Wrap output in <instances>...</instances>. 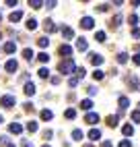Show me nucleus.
<instances>
[{
	"label": "nucleus",
	"instance_id": "nucleus-22",
	"mask_svg": "<svg viewBox=\"0 0 140 147\" xmlns=\"http://www.w3.org/2000/svg\"><path fill=\"white\" fill-rule=\"evenodd\" d=\"M83 139V131L81 129H74L72 131V141H81Z\"/></svg>",
	"mask_w": 140,
	"mask_h": 147
},
{
	"label": "nucleus",
	"instance_id": "nucleus-37",
	"mask_svg": "<svg viewBox=\"0 0 140 147\" xmlns=\"http://www.w3.org/2000/svg\"><path fill=\"white\" fill-rule=\"evenodd\" d=\"M87 93H89V95H95V93H97V87H95V85H89V87H87Z\"/></svg>",
	"mask_w": 140,
	"mask_h": 147
},
{
	"label": "nucleus",
	"instance_id": "nucleus-10",
	"mask_svg": "<svg viewBox=\"0 0 140 147\" xmlns=\"http://www.w3.org/2000/svg\"><path fill=\"white\" fill-rule=\"evenodd\" d=\"M2 50H4L6 54H15V50H17V44H15V42H6Z\"/></svg>",
	"mask_w": 140,
	"mask_h": 147
},
{
	"label": "nucleus",
	"instance_id": "nucleus-21",
	"mask_svg": "<svg viewBox=\"0 0 140 147\" xmlns=\"http://www.w3.org/2000/svg\"><path fill=\"white\" fill-rule=\"evenodd\" d=\"M93 106H95V104H93L91 100H83V102H81V108H83V110H87V112H89V110H91V108H93Z\"/></svg>",
	"mask_w": 140,
	"mask_h": 147
},
{
	"label": "nucleus",
	"instance_id": "nucleus-29",
	"mask_svg": "<svg viewBox=\"0 0 140 147\" xmlns=\"http://www.w3.org/2000/svg\"><path fill=\"white\" fill-rule=\"evenodd\" d=\"M37 44H39V48H47L49 46V40H47V37H39Z\"/></svg>",
	"mask_w": 140,
	"mask_h": 147
},
{
	"label": "nucleus",
	"instance_id": "nucleus-24",
	"mask_svg": "<svg viewBox=\"0 0 140 147\" xmlns=\"http://www.w3.org/2000/svg\"><path fill=\"white\" fill-rule=\"evenodd\" d=\"M95 40H97V42H101V44H103V42L107 40V35H105V31H97V33H95Z\"/></svg>",
	"mask_w": 140,
	"mask_h": 147
},
{
	"label": "nucleus",
	"instance_id": "nucleus-7",
	"mask_svg": "<svg viewBox=\"0 0 140 147\" xmlns=\"http://www.w3.org/2000/svg\"><path fill=\"white\" fill-rule=\"evenodd\" d=\"M8 131H11L13 135H19V133H23V126L19 122H11V124H8Z\"/></svg>",
	"mask_w": 140,
	"mask_h": 147
},
{
	"label": "nucleus",
	"instance_id": "nucleus-8",
	"mask_svg": "<svg viewBox=\"0 0 140 147\" xmlns=\"http://www.w3.org/2000/svg\"><path fill=\"white\" fill-rule=\"evenodd\" d=\"M85 120H87L89 124H97V122H99V116H97L95 112H87V116H85Z\"/></svg>",
	"mask_w": 140,
	"mask_h": 147
},
{
	"label": "nucleus",
	"instance_id": "nucleus-28",
	"mask_svg": "<svg viewBox=\"0 0 140 147\" xmlns=\"http://www.w3.org/2000/svg\"><path fill=\"white\" fill-rule=\"evenodd\" d=\"M35 27H37V21H35V19H27V29H29V31H33Z\"/></svg>",
	"mask_w": 140,
	"mask_h": 147
},
{
	"label": "nucleus",
	"instance_id": "nucleus-51",
	"mask_svg": "<svg viewBox=\"0 0 140 147\" xmlns=\"http://www.w3.org/2000/svg\"><path fill=\"white\" fill-rule=\"evenodd\" d=\"M43 147H49V145H43Z\"/></svg>",
	"mask_w": 140,
	"mask_h": 147
},
{
	"label": "nucleus",
	"instance_id": "nucleus-38",
	"mask_svg": "<svg viewBox=\"0 0 140 147\" xmlns=\"http://www.w3.org/2000/svg\"><path fill=\"white\" fill-rule=\"evenodd\" d=\"M76 83H78V77H70V79H68V85L70 87H76Z\"/></svg>",
	"mask_w": 140,
	"mask_h": 147
},
{
	"label": "nucleus",
	"instance_id": "nucleus-16",
	"mask_svg": "<svg viewBox=\"0 0 140 147\" xmlns=\"http://www.w3.org/2000/svg\"><path fill=\"white\" fill-rule=\"evenodd\" d=\"M101 62H103V56H101V54H91V64L99 66Z\"/></svg>",
	"mask_w": 140,
	"mask_h": 147
},
{
	"label": "nucleus",
	"instance_id": "nucleus-40",
	"mask_svg": "<svg viewBox=\"0 0 140 147\" xmlns=\"http://www.w3.org/2000/svg\"><path fill=\"white\" fill-rule=\"evenodd\" d=\"M117 147H132V143H130L128 139H122V141H119V145Z\"/></svg>",
	"mask_w": 140,
	"mask_h": 147
},
{
	"label": "nucleus",
	"instance_id": "nucleus-20",
	"mask_svg": "<svg viewBox=\"0 0 140 147\" xmlns=\"http://www.w3.org/2000/svg\"><path fill=\"white\" fill-rule=\"evenodd\" d=\"M23 91H25L27 95H33V93H35V85H33V83H25V89H23Z\"/></svg>",
	"mask_w": 140,
	"mask_h": 147
},
{
	"label": "nucleus",
	"instance_id": "nucleus-53",
	"mask_svg": "<svg viewBox=\"0 0 140 147\" xmlns=\"http://www.w3.org/2000/svg\"><path fill=\"white\" fill-rule=\"evenodd\" d=\"M0 37H2V33H0Z\"/></svg>",
	"mask_w": 140,
	"mask_h": 147
},
{
	"label": "nucleus",
	"instance_id": "nucleus-43",
	"mask_svg": "<svg viewBox=\"0 0 140 147\" xmlns=\"http://www.w3.org/2000/svg\"><path fill=\"white\" fill-rule=\"evenodd\" d=\"M45 6H47V8H56L58 2H56V0H49V2H45Z\"/></svg>",
	"mask_w": 140,
	"mask_h": 147
},
{
	"label": "nucleus",
	"instance_id": "nucleus-41",
	"mask_svg": "<svg viewBox=\"0 0 140 147\" xmlns=\"http://www.w3.org/2000/svg\"><path fill=\"white\" fill-rule=\"evenodd\" d=\"M132 62H134V64H136V66H140V52H138V54H134V56H132Z\"/></svg>",
	"mask_w": 140,
	"mask_h": 147
},
{
	"label": "nucleus",
	"instance_id": "nucleus-44",
	"mask_svg": "<svg viewBox=\"0 0 140 147\" xmlns=\"http://www.w3.org/2000/svg\"><path fill=\"white\" fill-rule=\"evenodd\" d=\"M76 77H78V79H83V77H85V68H76Z\"/></svg>",
	"mask_w": 140,
	"mask_h": 147
},
{
	"label": "nucleus",
	"instance_id": "nucleus-25",
	"mask_svg": "<svg viewBox=\"0 0 140 147\" xmlns=\"http://www.w3.org/2000/svg\"><path fill=\"white\" fill-rule=\"evenodd\" d=\"M117 62H119V64H126V62H128V54H126V52H119V54H117Z\"/></svg>",
	"mask_w": 140,
	"mask_h": 147
},
{
	"label": "nucleus",
	"instance_id": "nucleus-36",
	"mask_svg": "<svg viewBox=\"0 0 140 147\" xmlns=\"http://www.w3.org/2000/svg\"><path fill=\"white\" fill-rule=\"evenodd\" d=\"M119 21H122V15L113 17V19H111V27H117V25H119Z\"/></svg>",
	"mask_w": 140,
	"mask_h": 147
},
{
	"label": "nucleus",
	"instance_id": "nucleus-33",
	"mask_svg": "<svg viewBox=\"0 0 140 147\" xmlns=\"http://www.w3.org/2000/svg\"><path fill=\"white\" fill-rule=\"evenodd\" d=\"M130 118H132L134 122H140V110H134L132 114H130Z\"/></svg>",
	"mask_w": 140,
	"mask_h": 147
},
{
	"label": "nucleus",
	"instance_id": "nucleus-39",
	"mask_svg": "<svg viewBox=\"0 0 140 147\" xmlns=\"http://www.w3.org/2000/svg\"><path fill=\"white\" fill-rule=\"evenodd\" d=\"M39 60H41V62H47V60H49V54H47V52H41V54H39Z\"/></svg>",
	"mask_w": 140,
	"mask_h": 147
},
{
	"label": "nucleus",
	"instance_id": "nucleus-32",
	"mask_svg": "<svg viewBox=\"0 0 140 147\" xmlns=\"http://www.w3.org/2000/svg\"><path fill=\"white\" fill-rule=\"evenodd\" d=\"M128 21H130V25H134V27H136V25H138V15H136V13H134V15H130V17H128Z\"/></svg>",
	"mask_w": 140,
	"mask_h": 147
},
{
	"label": "nucleus",
	"instance_id": "nucleus-2",
	"mask_svg": "<svg viewBox=\"0 0 140 147\" xmlns=\"http://www.w3.org/2000/svg\"><path fill=\"white\" fill-rule=\"evenodd\" d=\"M126 83H128L130 89H134V91L140 89V79H138L136 75H128V77H126Z\"/></svg>",
	"mask_w": 140,
	"mask_h": 147
},
{
	"label": "nucleus",
	"instance_id": "nucleus-12",
	"mask_svg": "<svg viewBox=\"0 0 140 147\" xmlns=\"http://www.w3.org/2000/svg\"><path fill=\"white\" fill-rule=\"evenodd\" d=\"M128 106H130V100H128L126 95H122V97H119V114H122V112L126 110Z\"/></svg>",
	"mask_w": 140,
	"mask_h": 147
},
{
	"label": "nucleus",
	"instance_id": "nucleus-46",
	"mask_svg": "<svg viewBox=\"0 0 140 147\" xmlns=\"http://www.w3.org/2000/svg\"><path fill=\"white\" fill-rule=\"evenodd\" d=\"M52 135H54L52 131H43V137H45V139H52Z\"/></svg>",
	"mask_w": 140,
	"mask_h": 147
},
{
	"label": "nucleus",
	"instance_id": "nucleus-3",
	"mask_svg": "<svg viewBox=\"0 0 140 147\" xmlns=\"http://www.w3.org/2000/svg\"><path fill=\"white\" fill-rule=\"evenodd\" d=\"M15 95H2V97H0V106H2V108H13L15 106Z\"/></svg>",
	"mask_w": 140,
	"mask_h": 147
},
{
	"label": "nucleus",
	"instance_id": "nucleus-1",
	"mask_svg": "<svg viewBox=\"0 0 140 147\" xmlns=\"http://www.w3.org/2000/svg\"><path fill=\"white\" fill-rule=\"evenodd\" d=\"M58 71L60 73H64V75H70V73H74L76 71V66H74V60L72 58H66V60H62L58 64Z\"/></svg>",
	"mask_w": 140,
	"mask_h": 147
},
{
	"label": "nucleus",
	"instance_id": "nucleus-49",
	"mask_svg": "<svg viewBox=\"0 0 140 147\" xmlns=\"http://www.w3.org/2000/svg\"><path fill=\"white\" fill-rule=\"evenodd\" d=\"M85 147H93V145H85Z\"/></svg>",
	"mask_w": 140,
	"mask_h": 147
},
{
	"label": "nucleus",
	"instance_id": "nucleus-26",
	"mask_svg": "<svg viewBox=\"0 0 140 147\" xmlns=\"http://www.w3.org/2000/svg\"><path fill=\"white\" fill-rule=\"evenodd\" d=\"M27 131H29V133H35V131H37V122H35V120H29V122H27Z\"/></svg>",
	"mask_w": 140,
	"mask_h": 147
},
{
	"label": "nucleus",
	"instance_id": "nucleus-19",
	"mask_svg": "<svg viewBox=\"0 0 140 147\" xmlns=\"http://www.w3.org/2000/svg\"><path fill=\"white\" fill-rule=\"evenodd\" d=\"M39 116H41V120H52V118H54L52 110H41V114H39Z\"/></svg>",
	"mask_w": 140,
	"mask_h": 147
},
{
	"label": "nucleus",
	"instance_id": "nucleus-42",
	"mask_svg": "<svg viewBox=\"0 0 140 147\" xmlns=\"http://www.w3.org/2000/svg\"><path fill=\"white\" fill-rule=\"evenodd\" d=\"M25 106V112H33V104L31 102H27V104H23Z\"/></svg>",
	"mask_w": 140,
	"mask_h": 147
},
{
	"label": "nucleus",
	"instance_id": "nucleus-11",
	"mask_svg": "<svg viewBox=\"0 0 140 147\" xmlns=\"http://www.w3.org/2000/svg\"><path fill=\"white\" fill-rule=\"evenodd\" d=\"M62 35L66 37V40H72L74 37V29L72 27H62Z\"/></svg>",
	"mask_w": 140,
	"mask_h": 147
},
{
	"label": "nucleus",
	"instance_id": "nucleus-18",
	"mask_svg": "<svg viewBox=\"0 0 140 147\" xmlns=\"http://www.w3.org/2000/svg\"><path fill=\"white\" fill-rule=\"evenodd\" d=\"M8 19H11L13 23H17V21H21V19H23V13H21V11H15V13H11V17H8Z\"/></svg>",
	"mask_w": 140,
	"mask_h": 147
},
{
	"label": "nucleus",
	"instance_id": "nucleus-50",
	"mask_svg": "<svg viewBox=\"0 0 140 147\" xmlns=\"http://www.w3.org/2000/svg\"><path fill=\"white\" fill-rule=\"evenodd\" d=\"M0 122H2V116H0Z\"/></svg>",
	"mask_w": 140,
	"mask_h": 147
},
{
	"label": "nucleus",
	"instance_id": "nucleus-52",
	"mask_svg": "<svg viewBox=\"0 0 140 147\" xmlns=\"http://www.w3.org/2000/svg\"><path fill=\"white\" fill-rule=\"evenodd\" d=\"M0 19H2V15H0Z\"/></svg>",
	"mask_w": 140,
	"mask_h": 147
},
{
	"label": "nucleus",
	"instance_id": "nucleus-27",
	"mask_svg": "<svg viewBox=\"0 0 140 147\" xmlns=\"http://www.w3.org/2000/svg\"><path fill=\"white\" fill-rule=\"evenodd\" d=\"M99 137H101V133H99L97 129H93L91 133H89V139H91V141H97V139H99Z\"/></svg>",
	"mask_w": 140,
	"mask_h": 147
},
{
	"label": "nucleus",
	"instance_id": "nucleus-23",
	"mask_svg": "<svg viewBox=\"0 0 140 147\" xmlns=\"http://www.w3.org/2000/svg\"><path fill=\"white\" fill-rule=\"evenodd\" d=\"M29 6L37 11V8H41V6H43V2H41V0H29Z\"/></svg>",
	"mask_w": 140,
	"mask_h": 147
},
{
	"label": "nucleus",
	"instance_id": "nucleus-13",
	"mask_svg": "<svg viewBox=\"0 0 140 147\" xmlns=\"http://www.w3.org/2000/svg\"><path fill=\"white\" fill-rule=\"evenodd\" d=\"M105 122H107V126L115 129V126H117V122H119V118H117V116H107V118H105Z\"/></svg>",
	"mask_w": 140,
	"mask_h": 147
},
{
	"label": "nucleus",
	"instance_id": "nucleus-6",
	"mask_svg": "<svg viewBox=\"0 0 140 147\" xmlns=\"http://www.w3.org/2000/svg\"><path fill=\"white\" fill-rule=\"evenodd\" d=\"M43 29H45L47 33H54L56 31V23L52 21V19H45V21H43Z\"/></svg>",
	"mask_w": 140,
	"mask_h": 147
},
{
	"label": "nucleus",
	"instance_id": "nucleus-45",
	"mask_svg": "<svg viewBox=\"0 0 140 147\" xmlns=\"http://www.w3.org/2000/svg\"><path fill=\"white\" fill-rule=\"evenodd\" d=\"M132 35H134V37H140V27H134V29H132Z\"/></svg>",
	"mask_w": 140,
	"mask_h": 147
},
{
	"label": "nucleus",
	"instance_id": "nucleus-5",
	"mask_svg": "<svg viewBox=\"0 0 140 147\" xmlns=\"http://www.w3.org/2000/svg\"><path fill=\"white\" fill-rule=\"evenodd\" d=\"M81 27L83 29H93L95 27V19L93 17H83L81 19Z\"/></svg>",
	"mask_w": 140,
	"mask_h": 147
},
{
	"label": "nucleus",
	"instance_id": "nucleus-17",
	"mask_svg": "<svg viewBox=\"0 0 140 147\" xmlns=\"http://www.w3.org/2000/svg\"><path fill=\"white\" fill-rule=\"evenodd\" d=\"M64 118H68V120H74V118H76V110H74V108H68V110L64 112Z\"/></svg>",
	"mask_w": 140,
	"mask_h": 147
},
{
	"label": "nucleus",
	"instance_id": "nucleus-14",
	"mask_svg": "<svg viewBox=\"0 0 140 147\" xmlns=\"http://www.w3.org/2000/svg\"><path fill=\"white\" fill-rule=\"evenodd\" d=\"M76 50H81V52L87 50V40H85V37H78V40H76Z\"/></svg>",
	"mask_w": 140,
	"mask_h": 147
},
{
	"label": "nucleus",
	"instance_id": "nucleus-30",
	"mask_svg": "<svg viewBox=\"0 0 140 147\" xmlns=\"http://www.w3.org/2000/svg\"><path fill=\"white\" fill-rule=\"evenodd\" d=\"M23 56H25V60H33V52L29 50V48H25V50H23Z\"/></svg>",
	"mask_w": 140,
	"mask_h": 147
},
{
	"label": "nucleus",
	"instance_id": "nucleus-4",
	"mask_svg": "<svg viewBox=\"0 0 140 147\" xmlns=\"http://www.w3.org/2000/svg\"><path fill=\"white\" fill-rule=\"evenodd\" d=\"M58 54H60V56H66V58H72V46L62 44V46L58 48Z\"/></svg>",
	"mask_w": 140,
	"mask_h": 147
},
{
	"label": "nucleus",
	"instance_id": "nucleus-35",
	"mask_svg": "<svg viewBox=\"0 0 140 147\" xmlns=\"http://www.w3.org/2000/svg\"><path fill=\"white\" fill-rule=\"evenodd\" d=\"M103 77H105V75H103V71H95V73H93V79H95V81H101Z\"/></svg>",
	"mask_w": 140,
	"mask_h": 147
},
{
	"label": "nucleus",
	"instance_id": "nucleus-15",
	"mask_svg": "<svg viewBox=\"0 0 140 147\" xmlns=\"http://www.w3.org/2000/svg\"><path fill=\"white\" fill-rule=\"evenodd\" d=\"M122 133H124L126 137H132V135H134V126H132V124H124V126H122Z\"/></svg>",
	"mask_w": 140,
	"mask_h": 147
},
{
	"label": "nucleus",
	"instance_id": "nucleus-47",
	"mask_svg": "<svg viewBox=\"0 0 140 147\" xmlns=\"http://www.w3.org/2000/svg\"><path fill=\"white\" fill-rule=\"evenodd\" d=\"M101 147H113V145L109 143V141H103V143H101Z\"/></svg>",
	"mask_w": 140,
	"mask_h": 147
},
{
	"label": "nucleus",
	"instance_id": "nucleus-9",
	"mask_svg": "<svg viewBox=\"0 0 140 147\" xmlns=\"http://www.w3.org/2000/svg\"><path fill=\"white\" fill-rule=\"evenodd\" d=\"M4 68H6V73H15L17 68H19V64H17V60H13V58H11V60L4 64Z\"/></svg>",
	"mask_w": 140,
	"mask_h": 147
},
{
	"label": "nucleus",
	"instance_id": "nucleus-48",
	"mask_svg": "<svg viewBox=\"0 0 140 147\" xmlns=\"http://www.w3.org/2000/svg\"><path fill=\"white\" fill-rule=\"evenodd\" d=\"M4 147H15V145H13V143H6V145H4Z\"/></svg>",
	"mask_w": 140,
	"mask_h": 147
},
{
	"label": "nucleus",
	"instance_id": "nucleus-31",
	"mask_svg": "<svg viewBox=\"0 0 140 147\" xmlns=\"http://www.w3.org/2000/svg\"><path fill=\"white\" fill-rule=\"evenodd\" d=\"M39 77H41V79H47V77H49V71H47V68L43 66V68H39V73H37Z\"/></svg>",
	"mask_w": 140,
	"mask_h": 147
},
{
	"label": "nucleus",
	"instance_id": "nucleus-34",
	"mask_svg": "<svg viewBox=\"0 0 140 147\" xmlns=\"http://www.w3.org/2000/svg\"><path fill=\"white\" fill-rule=\"evenodd\" d=\"M95 8H97L99 13H107V11H109V4H97Z\"/></svg>",
	"mask_w": 140,
	"mask_h": 147
}]
</instances>
